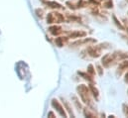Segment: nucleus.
<instances>
[{
    "label": "nucleus",
    "instance_id": "f257e3e1",
    "mask_svg": "<svg viewBox=\"0 0 128 118\" xmlns=\"http://www.w3.org/2000/svg\"><path fill=\"white\" fill-rule=\"evenodd\" d=\"M78 95L80 96L82 100L88 104V105H90L92 104V96H90V88L84 86V84H80L78 86Z\"/></svg>",
    "mask_w": 128,
    "mask_h": 118
},
{
    "label": "nucleus",
    "instance_id": "f03ea898",
    "mask_svg": "<svg viewBox=\"0 0 128 118\" xmlns=\"http://www.w3.org/2000/svg\"><path fill=\"white\" fill-rule=\"evenodd\" d=\"M64 21V15L58 12H52L47 15V23L53 24V23H62Z\"/></svg>",
    "mask_w": 128,
    "mask_h": 118
},
{
    "label": "nucleus",
    "instance_id": "7ed1b4c3",
    "mask_svg": "<svg viewBox=\"0 0 128 118\" xmlns=\"http://www.w3.org/2000/svg\"><path fill=\"white\" fill-rule=\"evenodd\" d=\"M114 62H116V58L114 54H107L102 58V64L105 68H109L111 64H113Z\"/></svg>",
    "mask_w": 128,
    "mask_h": 118
},
{
    "label": "nucleus",
    "instance_id": "20e7f679",
    "mask_svg": "<svg viewBox=\"0 0 128 118\" xmlns=\"http://www.w3.org/2000/svg\"><path fill=\"white\" fill-rule=\"evenodd\" d=\"M86 52L88 54L92 57V58H97L100 56V53H101V47L99 46H90L88 49H86Z\"/></svg>",
    "mask_w": 128,
    "mask_h": 118
},
{
    "label": "nucleus",
    "instance_id": "39448f33",
    "mask_svg": "<svg viewBox=\"0 0 128 118\" xmlns=\"http://www.w3.org/2000/svg\"><path fill=\"white\" fill-rule=\"evenodd\" d=\"M52 105H53L54 108H56V110L60 113L61 116H64V117H66V116H68V114L66 113V111L64 110V107L62 106V104H61L57 99H53V100H52Z\"/></svg>",
    "mask_w": 128,
    "mask_h": 118
},
{
    "label": "nucleus",
    "instance_id": "423d86ee",
    "mask_svg": "<svg viewBox=\"0 0 128 118\" xmlns=\"http://www.w3.org/2000/svg\"><path fill=\"white\" fill-rule=\"evenodd\" d=\"M49 31H50V33L52 34V35H54V36H58V35H60L62 32H63V30L61 27H59V26H52V27H50L49 28Z\"/></svg>",
    "mask_w": 128,
    "mask_h": 118
},
{
    "label": "nucleus",
    "instance_id": "0eeeda50",
    "mask_svg": "<svg viewBox=\"0 0 128 118\" xmlns=\"http://www.w3.org/2000/svg\"><path fill=\"white\" fill-rule=\"evenodd\" d=\"M45 3H46L49 7L54 8V9H61V8H62V5L59 4V3H57L56 1H47V0H46Z\"/></svg>",
    "mask_w": 128,
    "mask_h": 118
},
{
    "label": "nucleus",
    "instance_id": "6e6552de",
    "mask_svg": "<svg viewBox=\"0 0 128 118\" xmlns=\"http://www.w3.org/2000/svg\"><path fill=\"white\" fill-rule=\"evenodd\" d=\"M86 35V32H82V31H76V32H72L70 34V38H82V37H84Z\"/></svg>",
    "mask_w": 128,
    "mask_h": 118
},
{
    "label": "nucleus",
    "instance_id": "1a4fd4ad",
    "mask_svg": "<svg viewBox=\"0 0 128 118\" xmlns=\"http://www.w3.org/2000/svg\"><path fill=\"white\" fill-rule=\"evenodd\" d=\"M66 41H68L66 37H59V38H56V40H55V42H56L58 47H63L66 43Z\"/></svg>",
    "mask_w": 128,
    "mask_h": 118
},
{
    "label": "nucleus",
    "instance_id": "9d476101",
    "mask_svg": "<svg viewBox=\"0 0 128 118\" xmlns=\"http://www.w3.org/2000/svg\"><path fill=\"white\" fill-rule=\"evenodd\" d=\"M84 115L86 116V117H90V118H94L96 117V113L94 111H92V109H90V108H84Z\"/></svg>",
    "mask_w": 128,
    "mask_h": 118
},
{
    "label": "nucleus",
    "instance_id": "9b49d317",
    "mask_svg": "<svg viewBox=\"0 0 128 118\" xmlns=\"http://www.w3.org/2000/svg\"><path fill=\"white\" fill-rule=\"evenodd\" d=\"M78 74H80L84 80H88V82H94V78H92V76L88 72V74H84V72H78Z\"/></svg>",
    "mask_w": 128,
    "mask_h": 118
},
{
    "label": "nucleus",
    "instance_id": "f8f14e48",
    "mask_svg": "<svg viewBox=\"0 0 128 118\" xmlns=\"http://www.w3.org/2000/svg\"><path fill=\"white\" fill-rule=\"evenodd\" d=\"M90 91H92V95L96 97V99H98L99 93H98V90H97V88H94V84H90Z\"/></svg>",
    "mask_w": 128,
    "mask_h": 118
},
{
    "label": "nucleus",
    "instance_id": "ddd939ff",
    "mask_svg": "<svg viewBox=\"0 0 128 118\" xmlns=\"http://www.w3.org/2000/svg\"><path fill=\"white\" fill-rule=\"evenodd\" d=\"M88 72L92 76H94L96 74V70H94V68L92 64H90V66H88Z\"/></svg>",
    "mask_w": 128,
    "mask_h": 118
},
{
    "label": "nucleus",
    "instance_id": "4468645a",
    "mask_svg": "<svg viewBox=\"0 0 128 118\" xmlns=\"http://www.w3.org/2000/svg\"><path fill=\"white\" fill-rule=\"evenodd\" d=\"M126 68H128V60H124V62H122L120 64L118 70H126Z\"/></svg>",
    "mask_w": 128,
    "mask_h": 118
},
{
    "label": "nucleus",
    "instance_id": "2eb2a0df",
    "mask_svg": "<svg viewBox=\"0 0 128 118\" xmlns=\"http://www.w3.org/2000/svg\"><path fill=\"white\" fill-rule=\"evenodd\" d=\"M103 6H104L105 8H112V6H113L112 0H107V1H105V2L103 3Z\"/></svg>",
    "mask_w": 128,
    "mask_h": 118
},
{
    "label": "nucleus",
    "instance_id": "dca6fc26",
    "mask_svg": "<svg viewBox=\"0 0 128 118\" xmlns=\"http://www.w3.org/2000/svg\"><path fill=\"white\" fill-rule=\"evenodd\" d=\"M113 20H114L115 24H116V25H117V26H118V27H119L120 29H121V30H124V27H123V26H122V24H121V23H120V22H119V21L117 20V18H116L115 16H113Z\"/></svg>",
    "mask_w": 128,
    "mask_h": 118
},
{
    "label": "nucleus",
    "instance_id": "f3484780",
    "mask_svg": "<svg viewBox=\"0 0 128 118\" xmlns=\"http://www.w3.org/2000/svg\"><path fill=\"white\" fill-rule=\"evenodd\" d=\"M36 14H37L38 17L43 18V16H44V10L43 9H37L36 10Z\"/></svg>",
    "mask_w": 128,
    "mask_h": 118
},
{
    "label": "nucleus",
    "instance_id": "a211bd4d",
    "mask_svg": "<svg viewBox=\"0 0 128 118\" xmlns=\"http://www.w3.org/2000/svg\"><path fill=\"white\" fill-rule=\"evenodd\" d=\"M64 105H66V109H68V111L70 112V115H72V116L74 117V113H72V109L70 108V105H68V103L66 102V100H64Z\"/></svg>",
    "mask_w": 128,
    "mask_h": 118
},
{
    "label": "nucleus",
    "instance_id": "6ab92c4d",
    "mask_svg": "<svg viewBox=\"0 0 128 118\" xmlns=\"http://www.w3.org/2000/svg\"><path fill=\"white\" fill-rule=\"evenodd\" d=\"M123 108H124V113H125V115L128 116V105L124 104V105H123Z\"/></svg>",
    "mask_w": 128,
    "mask_h": 118
},
{
    "label": "nucleus",
    "instance_id": "aec40b11",
    "mask_svg": "<svg viewBox=\"0 0 128 118\" xmlns=\"http://www.w3.org/2000/svg\"><path fill=\"white\" fill-rule=\"evenodd\" d=\"M97 70H98V74H99V76H102V74H103V72H102V68H101L100 66H97Z\"/></svg>",
    "mask_w": 128,
    "mask_h": 118
},
{
    "label": "nucleus",
    "instance_id": "412c9836",
    "mask_svg": "<svg viewBox=\"0 0 128 118\" xmlns=\"http://www.w3.org/2000/svg\"><path fill=\"white\" fill-rule=\"evenodd\" d=\"M55 115H54V113L53 112H50V113H48V117H54Z\"/></svg>",
    "mask_w": 128,
    "mask_h": 118
},
{
    "label": "nucleus",
    "instance_id": "4be33fe9",
    "mask_svg": "<svg viewBox=\"0 0 128 118\" xmlns=\"http://www.w3.org/2000/svg\"><path fill=\"white\" fill-rule=\"evenodd\" d=\"M125 82H128V72L125 74Z\"/></svg>",
    "mask_w": 128,
    "mask_h": 118
},
{
    "label": "nucleus",
    "instance_id": "5701e85b",
    "mask_svg": "<svg viewBox=\"0 0 128 118\" xmlns=\"http://www.w3.org/2000/svg\"><path fill=\"white\" fill-rule=\"evenodd\" d=\"M127 32H128V29H127Z\"/></svg>",
    "mask_w": 128,
    "mask_h": 118
}]
</instances>
